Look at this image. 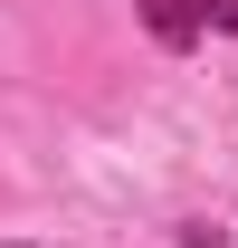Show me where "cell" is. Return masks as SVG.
I'll list each match as a JSON object with an SVG mask.
<instances>
[{
  "mask_svg": "<svg viewBox=\"0 0 238 248\" xmlns=\"http://www.w3.org/2000/svg\"><path fill=\"white\" fill-rule=\"evenodd\" d=\"M200 19H219V29H238V0H200Z\"/></svg>",
  "mask_w": 238,
  "mask_h": 248,
  "instance_id": "cell-2",
  "label": "cell"
},
{
  "mask_svg": "<svg viewBox=\"0 0 238 248\" xmlns=\"http://www.w3.org/2000/svg\"><path fill=\"white\" fill-rule=\"evenodd\" d=\"M143 29L162 38V48H191V38H200V0H143Z\"/></svg>",
  "mask_w": 238,
  "mask_h": 248,
  "instance_id": "cell-1",
  "label": "cell"
}]
</instances>
